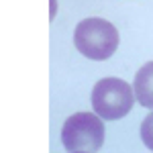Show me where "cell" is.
I'll use <instances>...</instances> for the list:
<instances>
[{
    "label": "cell",
    "mask_w": 153,
    "mask_h": 153,
    "mask_svg": "<svg viewBox=\"0 0 153 153\" xmlns=\"http://www.w3.org/2000/svg\"><path fill=\"white\" fill-rule=\"evenodd\" d=\"M61 143L68 151L96 153L104 143V123L96 112L71 114L61 127Z\"/></svg>",
    "instance_id": "cell-3"
},
{
    "label": "cell",
    "mask_w": 153,
    "mask_h": 153,
    "mask_svg": "<svg viewBox=\"0 0 153 153\" xmlns=\"http://www.w3.org/2000/svg\"><path fill=\"white\" fill-rule=\"evenodd\" d=\"M133 90H135L137 102L153 110V61H147L137 71L135 82H133Z\"/></svg>",
    "instance_id": "cell-4"
},
{
    "label": "cell",
    "mask_w": 153,
    "mask_h": 153,
    "mask_svg": "<svg viewBox=\"0 0 153 153\" xmlns=\"http://www.w3.org/2000/svg\"><path fill=\"white\" fill-rule=\"evenodd\" d=\"M141 139H143V145L153 151V112H149L147 117L143 118L141 123Z\"/></svg>",
    "instance_id": "cell-5"
},
{
    "label": "cell",
    "mask_w": 153,
    "mask_h": 153,
    "mask_svg": "<svg viewBox=\"0 0 153 153\" xmlns=\"http://www.w3.org/2000/svg\"><path fill=\"white\" fill-rule=\"evenodd\" d=\"M92 108L102 120L127 117L135 104V90L120 78H102L92 88Z\"/></svg>",
    "instance_id": "cell-2"
},
{
    "label": "cell",
    "mask_w": 153,
    "mask_h": 153,
    "mask_svg": "<svg viewBox=\"0 0 153 153\" xmlns=\"http://www.w3.org/2000/svg\"><path fill=\"white\" fill-rule=\"evenodd\" d=\"M70 153H90V151H70Z\"/></svg>",
    "instance_id": "cell-6"
},
{
    "label": "cell",
    "mask_w": 153,
    "mask_h": 153,
    "mask_svg": "<svg viewBox=\"0 0 153 153\" xmlns=\"http://www.w3.org/2000/svg\"><path fill=\"white\" fill-rule=\"evenodd\" d=\"M74 45L84 57L104 61L118 47V31L104 19H84L74 31Z\"/></svg>",
    "instance_id": "cell-1"
}]
</instances>
